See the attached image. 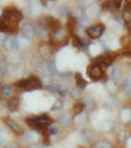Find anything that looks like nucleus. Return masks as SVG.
<instances>
[{"mask_svg": "<svg viewBox=\"0 0 131 148\" xmlns=\"http://www.w3.org/2000/svg\"><path fill=\"white\" fill-rule=\"evenodd\" d=\"M21 32H23V34L25 37H28V38H33V37L37 36V29H36V26H34V24H32V23L23 24Z\"/></svg>", "mask_w": 131, "mask_h": 148, "instance_id": "nucleus-6", "label": "nucleus"}, {"mask_svg": "<svg viewBox=\"0 0 131 148\" xmlns=\"http://www.w3.org/2000/svg\"><path fill=\"white\" fill-rule=\"evenodd\" d=\"M39 138H41V134H39L37 130H32V129H30V130H29V131L25 134V139L28 140V142H30V143L38 142Z\"/></svg>", "mask_w": 131, "mask_h": 148, "instance_id": "nucleus-18", "label": "nucleus"}, {"mask_svg": "<svg viewBox=\"0 0 131 148\" xmlns=\"http://www.w3.org/2000/svg\"><path fill=\"white\" fill-rule=\"evenodd\" d=\"M60 14L63 17H71L70 16V11H68L67 7H63V8H60Z\"/></svg>", "mask_w": 131, "mask_h": 148, "instance_id": "nucleus-40", "label": "nucleus"}, {"mask_svg": "<svg viewBox=\"0 0 131 148\" xmlns=\"http://www.w3.org/2000/svg\"><path fill=\"white\" fill-rule=\"evenodd\" d=\"M62 108H63V101H62V100H56L55 102H54V105H53V108H51V109H53L54 112H56V110H60Z\"/></svg>", "mask_w": 131, "mask_h": 148, "instance_id": "nucleus-36", "label": "nucleus"}, {"mask_svg": "<svg viewBox=\"0 0 131 148\" xmlns=\"http://www.w3.org/2000/svg\"><path fill=\"white\" fill-rule=\"evenodd\" d=\"M41 83L45 84L46 87L51 85V83H53V75H43L41 77Z\"/></svg>", "mask_w": 131, "mask_h": 148, "instance_id": "nucleus-32", "label": "nucleus"}, {"mask_svg": "<svg viewBox=\"0 0 131 148\" xmlns=\"http://www.w3.org/2000/svg\"><path fill=\"white\" fill-rule=\"evenodd\" d=\"M5 148H17V147H16V145H13V144H11V145H7Z\"/></svg>", "mask_w": 131, "mask_h": 148, "instance_id": "nucleus-43", "label": "nucleus"}, {"mask_svg": "<svg viewBox=\"0 0 131 148\" xmlns=\"http://www.w3.org/2000/svg\"><path fill=\"white\" fill-rule=\"evenodd\" d=\"M47 134L51 135V136H53V135H56L58 134V129H56L55 126H50V127L47 129Z\"/></svg>", "mask_w": 131, "mask_h": 148, "instance_id": "nucleus-39", "label": "nucleus"}, {"mask_svg": "<svg viewBox=\"0 0 131 148\" xmlns=\"http://www.w3.org/2000/svg\"><path fill=\"white\" fill-rule=\"evenodd\" d=\"M3 76H4V71L1 70V68H0V80L3 79Z\"/></svg>", "mask_w": 131, "mask_h": 148, "instance_id": "nucleus-41", "label": "nucleus"}, {"mask_svg": "<svg viewBox=\"0 0 131 148\" xmlns=\"http://www.w3.org/2000/svg\"><path fill=\"white\" fill-rule=\"evenodd\" d=\"M92 148H96V147H92Z\"/></svg>", "mask_w": 131, "mask_h": 148, "instance_id": "nucleus-45", "label": "nucleus"}, {"mask_svg": "<svg viewBox=\"0 0 131 148\" xmlns=\"http://www.w3.org/2000/svg\"><path fill=\"white\" fill-rule=\"evenodd\" d=\"M20 106V100L19 97H12L11 100H8V109L11 112H16Z\"/></svg>", "mask_w": 131, "mask_h": 148, "instance_id": "nucleus-21", "label": "nucleus"}, {"mask_svg": "<svg viewBox=\"0 0 131 148\" xmlns=\"http://www.w3.org/2000/svg\"><path fill=\"white\" fill-rule=\"evenodd\" d=\"M4 123H5L13 132H16V134H21V132H23V130H21V127H20L19 123L14 122V121L11 119V118H4Z\"/></svg>", "mask_w": 131, "mask_h": 148, "instance_id": "nucleus-12", "label": "nucleus"}, {"mask_svg": "<svg viewBox=\"0 0 131 148\" xmlns=\"http://www.w3.org/2000/svg\"><path fill=\"white\" fill-rule=\"evenodd\" d=\"M28 148H41L39 145H36V144H32V145H29Z\"/></svg>", "mask_w": 131, "mask_h": 148, "instance_id": "nucleus-42", "label": "nucleus"}, {"mask_svg": "<svg viewBox=\"0 0 131 148\" xmlns=\"http://www.w3.org/2000/svg\"><path fill=\"white\" fill-rule=\"evenodd\" d=\"M51 119L49 118L47 114H41V115H33V117L26 118V125L30 127L32 130H47L50 127Z\"/></svg>", "mask_w": 131, "mask_h": 148, "instance_id": "nucleus-1", "label": "nucleus"}, {"mask_svg": "<svg viewBox=\"0 0 131 148\" xmlns=\"http://www.w3.org/2000/svg\"><path fill=\"white\" fill-rule=\"evenodd\" d=\"M16 42H17V47L21 49V50H25L29 47V38L25 37L24 34H20L16 37Z\"/></svg>", "mask_w": 131, "mask_h": 148, "instance_id": "nucleus-15", "label": "nucleus"}, {"mask_svg": "<svg viewBox=\"0 0 131 148\" xmlns=\"http://www.w3.org/2000/svg\"><path fill=\"white\" fill-rule=\"evenodd\" d=\"M3 47L7 51H13L14 49H17V42H16V37L13 36H8L4 38L3 41Z\"/></svg>", "mask_w": 131, "mask_h": 148, "instance_id": "nucleus-10", "label": "nucleus"}, {"mask_svg": "<svg viewBox=\"0 0 131 148\" xmlns=\"http://www.w3.org/2000/svg\"><path fill=\"white\" fill-rule=\"evenodd\" d=\"M47 70L50 71L51 73H58V70H56V66H55V62H50L49 63V66H47Z\"/></svg>", "mask_w": 131, "mask_h": 148, "instance_id": "nucleus-37", "label": "nucleus"}, {"mask_svg": "<svg viewBox=\"0 0 131 148\" xmlns=\"http://www.w3.org/2000/svg\"><path fill=\"white\" fill-rule=\"evenodd\" d=\"M0 93H1V97L11 100L12 97H14L13 96L14 88L12 87V85H4V87H1V89H0Z\"/></svg>", "mask_w": 131, "mask_h": 148, "instance_id": "nucleus-17", "label": "nucleus"}, {"mask_svg": "<svg viewBox=\"0 0 131 148\" xmlns=\"http://www.w3.org/2000/svg\"><path fill=\"white\" fill-rule=\"evenodd\" d=\"M96 148H113L112 143H109L108 140H98L97 143L95 144Z\"/></svg>", "mask_w": 131, "mask_h": 148, "instance_id": "nucleus-29", "label": "nucleus"}, {"mask_svg": "<svg viewBox=\"0 0 131 148\" xmlns=\"http://www.w3.org/2000/svg\"><path fill=\"white\" fill-rule=\"evenodd\" d=\"M71 96H72L73 100H78V98H80L81 97V89L75 85V87L71 89Z\"/></svg>", "mask_w": 131, "mask_h": 148, "instance_id": "nucleus-31", "label": "nucleus"}, {"mask_svg": "<svg viewBox=\"0 0 131 148\" xmlns=\"http://www.w3.org/2000/svg\"><path fill=\"white\" fill-rule=\"evenodd\" d=\"M58 121H59V123H60L63 127H71L72 126V118L70 117V114L68 113H63V114H60L58 117Z\"/></svg>", "mask_w": 131, "mask_h": 148, "instance_id": "nucleus-14", "label": "nucleus"}, {"mask_svg": "<svg viewBox=\"0 0 131 148\" xmlns=\"http://www.w3.org/2000/svg\"><path fill=\"white\" fill-rule=\"evenodd\" d=\"M122 90L126 95L131 96V77H127L126 80H123L122 83Z\"/></svg>", "mask_w": 131, "mask_h": 148, "instance_id": "nucleus-24", "label": "nucleus"}, {"mask_svg": "<svg viewBox=\"0 0 131 148\" xmlns=\"http://www.w3.org/2000/svg\"><path fill=\"white\" fill-rule=\"evenodd\" d=\"M0 96H1V93H0Z\"/></svg>", "mask_w": 131, "mask_h": 148, "instance_id": "nucleus-46", "label": "nucleus"}, {"mask_svg": "<svg viewBox=\"0 0 131 148\" xmlns=\"http://www.w3.org/2000/svg\"><path fill=\"white\" fill-rule=\"evenodd\" d=\"M38 54L41 55V58L49 59L53 55V46H51V43H41L38 47Z\"/></svg>", "mask_w": 131, "mask_h": 148, "instance_id": "nucleus-7", "label": "nucleus"}, {"mask_svg": "<svg viewBox=\"0 0 131 148\" xmlns=\"http://www.w3.org/2000/svg\"><path fill=\"white\" fill-rule=\"evenodd\" d=\"M84 9L81 8V7H78V8H75L73 9V12H72V17L73 18H81V17L84 16Z\"/></svg>", "mask_w": 131, "mask_h": 148, "instance_id": "nucleus-33", "label": "nucleus"}, {"mask_svg": "<svg viewBox=\"0 0 131 148\" xmlns=\"http://www.w3.org/2000/svg\"><path fill=\"white\" fill-rule=\"evenodd\" d=\"M68 34L67 30L63 28H59L53 32V34L50 36V41H51V46L53 45H59V43H63L66 39H67Z\"/></svg>", "mask_w": 131, "mask_h": 148, "instance_id": "nucleus-4", "label": "nucleus"}, {"mask_svg": "<svg viewBox=\"0 0 131 148\" xmlns=\"http://www.w3.org/2000/svg\"><path fill=\"white\" fill-rule=\"evenodd\" d=\"M121 76H122V71H121V68L118 67V66H114V67L112 68V72H110V80L117 81L118 79H121Z\"/></svg>", "mask_w": 131, "mask_h": 148, "instance_id": "nucleus-22", "label": "nucleus"}, {"mask_svg": "<svg viewBox=\"0 0 131 148\" xmlns=\"http://www.w3.org/2000/svg\"><path fill=\"white\" fill-rule=\"evenodd\" d=\"M113 129H115V122H113V121H105V122L101 123L102 131H112Z\"/></svg>", "mask_w": 131, "mask_h": 148, "instance_id": "nucleus-23", "label": "nucleus"}, {"mask_svg": "<svg viewBox=\"0 0 131 148\" xmlns=\"http://www.w3.org/2000/svg\"><path fill=\"white\" fill-rule=\"evenodd\" d=\"M105 108L108 110H115L118 108V105H119V102H118V100L115 97H113V96H109L108 98L105 100Z\"/></svg>", "mask_w": 131, "mask_h": 148, "instance_id": "nucleus-16", "label": "nucleus"}, {"mask_svg": "<svg viewBox=\"0 0 131 148\" xmlns=\"http://www.w3.org/2000/svg\"><path fill=\"white\" fill-rule=\"evenodd\" d=\"M75 123H76V125H79L80 127L85 126L86 123H88V115H86L85 113H81V114L76 115V118H75Z\"/></svg>", "mask_w": 131, "mask_h": 148, "instance_id": "nucleus-20", "label": "nucleus"}, {"mask_svg": "<svg viewBox=\"0 0 131 148\" xmlns=\"http://www.w3.org/2000/svg\"><path fill=\"white\" fill-rule=\"evenodd\" d=\"M72 45L75 46V47H78V49H83V45H81V41H80V38H79L78 36H72Z\"/></svg>", "mask_w": 131, "mask_h": 148, "instance_id": "nucleus-35", "label": "nucleus"}, {"mask_svg": "<svg viewBox=\"0 0 131 148\" xmlns=\"http://www.w3.org/2000/svg\"><path fill=\"white\" fill-rule=\"evenodd\" d=\"M3 16V11H1V9H0V17Z\"/></svg>", "mask_w": 131, "mask_h": 148, "instance_id": "nucleus-44", "label": "nucleus"}, {"mask_svg": "<svg viewBox=\"0 0 131 148\" xmlns=\"http://www.w3.org/2000/svg\"><path fill=\"white\" fill-rule=\"evenodd\" d=\"M106 89H108L110 93H114L115 90H117V85H115V81H113V80H110V79H109V80L106 81Z\"/></svg>", "mask_w": 131, "mask_h": 148, "instance_id": "nucleus-30", "label": "nucleus"}, {"mask_svg": "<svg viewBox=\"0 0 131 148\" xmlns=\"http://www.w3.org/2000/svg\"><path fill=\"white\" fill-rule=\"evenodd\" d=\"M79 138H80L81 142H84V143H89L91 140L93 139V132H92V131H89V130L84 129V130H81V131L79 132Z\"/></svg>", "mask_w": 131, "mask_h": 148, "instance_id": "nucleus-19", "label": "nucleus"}, {"mask_svg": "<svg viewBox=\"0 0 131 148\" xmlns=\"http://www.w3.org/2000/svg\"><path fill=\"white\" fill-rule=\"evenodd\" d=\"M104 32H105V25L104 24H95V25H92L91 28L86 29V36L89 37V38H100L101 36L104 34Z\"/></svg>", "mask_w": 131, "mask_h": 148, "instance_id": "nucleus-5", "label": "nucleus"}, {"mask_svg": "<svg viewBox=\"0 0 131 148\" xmlns=\"http://www.w3.org/2000/svg\"><path fill=\"white\" fill-rule=\"evenodd\" d=\"M75 80H76V87H79L80 89H84L86 87V81L84 80L80 73H75Z\"/></svg>", "mask_w": 131, "mask_h": 148, "instance_id": "nucleus-26", "label": "nucleus"}, {"mask_svg": "<svg viewBox=\"0 0 131 148\" xmlns=\"http://www.w3.org/2000/svg\"><path fill=\"white\" fill-rule=\"evenodd\" d=\"M80 24H81V26H85L86 29L92 26V25H89V24H91V18H89V17H86V16H83V17H81Z\"/></svg>", "mask_w": 131, "mask_h": 148, "instance_id": "nucleus-34", "label": "nucleus"}, {"mask_svg": "<svg viewBox=\"0 0 131 148\" xmlns=\"http://www.w3.org/2000/svg\"><path fill=\"white\" fill-rule=\"evenodd\" d=\"M122 3L123 1H119V0H118V1H105V3L102 4V7L109 9V11L113 12V13H115V12H118L119 8L122 7Z\"/></svg>", "mask_w": 131, "mask_h": 148, "instance_id": "nucleus-11", "label": "nucleus"}, {"mask_svg": "<svg viewBox=\"0 0 131 148\" xmlns=\"http://www.w3.org/2000/svg\"><path fill=\"white\" fill-rule=\"evenodd\" d=\"M81 102H83L84 106L88 108V109H93V108H95V101L92 100V97H91V96H84Z\"/></svg>", "mask_w": 131, "mask_h": 148, "instance_id": "nucleus-27", "label": "nucleus"}, {"mask_svg": "<svg viewBox=\"0 0 131 148\" xmlns=\"http://www.w3.org/2000/svg\"><path fill=\"white\" fill-rule=\"evenodd\" d=\"M36 29H37V34H38L41 38H47V29L45 28V26L42 25V24H39V25H37L36 26Z\"/></svg>", "mask_w": 131, "mask_h": 148, "instance_id": "nucleus-28", "label": "nucleus"}, {"mask_svg": "<svg viewBox=\"0 0 131 148\" xmlns=\"http://www.w3.org/2000/svg\"><path fill=\"white\" fill-rule=\"evenodd\" d=\"M16 87L21 88L24 90H36V89H41L42 83H41V79H38L37 76H29L26 79L17 81Z\"/></svg>", "mask_w": 131, "mask_h": 148, "instance_id": "nucleus-2", "label": "nucleus"}, {"mask_svg": "<svg viewBox=\"0 0 131 148\" xmlns=\"http://www.w3.org/2000/svg\"><path fill=\"white\" fill-rule=\"evenodd\" d=\"M126 138H127V132H126V130H121V131L118 132V139H119L121 142H125Z\"/></svg>", "mask_w": 131, "mask_h": 148, "instance_id": "nucleus-38", "label": "nucleus"}, {"mask_svg": "<svg viewBox=\"0 0 131 148\" xmlns=\"http://www.w3.org/2000/svg\"><path fill=\"white\" fill-rule=\"evenodd\" d=\"M100 9H101V5L98 3H92L89 4L88 7H85V9H84V16L89 17V18H92V17L97 16L98 13H100Z\"/></svg>", "mask_w": 131, "mask_h": 148, "instance_id": "nucleus-8", "label": "nucleus"}, {"mask_svg": "<svg viewBox=\"0 0 131 148\" xmlns=\"http://www.w3.org/2000/svg\"><path fill=\"white\" fill-rule=\"evenodd\" d=\"M84 103L83 102H76L73 103V106H72V113L73 115H79L81 114V113H84Z\"/></svg>", "mask_w": 131, "mask_h": 148, "instance_id": "nucleus-25", "label": "nucleus"}, {"mask_svg": "<svg viewBox=\"0 0 131 148\" xmlns=\"http://www.w3.org/2000/svg\"><path fill=\"white\" fill-rule=\"evenodd\" d=\"M86 72H88V76H89L93 81H98L104 76V68L101 67L100 64H97V63H91V64L88 66Z\"/></svg>", "mask_w": 131, "mask_h": 148, "instance_id": "nucleus-3", "label": "nucleus"}, {"mask_svg": "<svg viewBox=\"0 0 131 148\" xmlns=\"http://www.w3.org/2000/svg\"><path fill=\"white\" fill-rule=\"evenodd\" d=\"M119 119L123 125H128L131 122V108H125L119 113Z\"/></svg>", "mask_w": 131, "mask_h": 148, "instance_id": "nucleus-13", "label": "nucleus"}, {"mask_svg": "<svg viewBox=\"0 0 131 148\" xmlns=\"http://www.w3.org/2000/svg\"><path fill=\"white\" fill-rule=\"evenodd\" d=\"M42 25L45 26L46 29H53V32L60 28V26H59V21H58V20L54 18V17H50V16L43 17V18H42Z\"/></svg>", "mask_w": 131, "mask_h": 148, "instance_id": "nucleus-9", "label": "nucleus"}]
</instances>
